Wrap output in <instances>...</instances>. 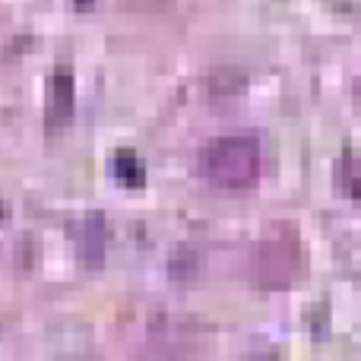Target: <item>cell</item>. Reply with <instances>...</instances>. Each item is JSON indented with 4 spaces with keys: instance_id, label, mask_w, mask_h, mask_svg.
Instances as JSON below:
<instances>
[{
    "instance_id": "cell-1",
    "label": "cell",
    "mask_w": 361,
    "mask_h": 361,
    "mask_svg": "<svg viewBox=\"0 0 361 361\" xmlns=\"http://www.w3.org/2000/svg\"><path fill=\"white\" fill-rule=\"evenodd\" d=\"M206 178L219 187H247L260 178V140L254 133H222L200 152Z\"/></svg>"
},
{
    "instance_id": "cell-3",
    "label": "cell",
    "mask_w": 361,
    "mask_h": 361,
    "mask_svg": "<svg viewBox=\"0 0 361 361\" xmlns=\"http://www.w3.org/2000/svg\"><path fill=\"white\" fill-rule=\"evenodd\" d=\"M118 175L124 180H133V184L143 180V165H140V159L133 152H118Z\"/></svg>"
},
{
    "instance_id": "cell-2",
    "label": "cell",
    "mask_w": 361,
    "mask_h": 361,
    "mask_svg": "<svg viewBox=\"0 0 361 361\" xmlns=\"http://www.w3.org/2000/svg\"><path fill=\"white\" fill-rule=\"evenodd\" d=\"M305 250H301L298 228L288 222H276L263 231V238L257 241L254 250V269L257 282L267 288H279L298 276Z\"/></svg>"
}]
</instances>
